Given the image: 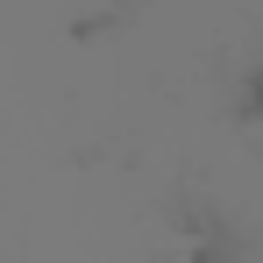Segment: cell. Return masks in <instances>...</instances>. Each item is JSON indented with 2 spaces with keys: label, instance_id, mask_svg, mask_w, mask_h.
Here are the masks:
<instances>
[{
  "label": "cell",
  "instance_id": "1",
  "mask_svg": "<svg viewBox=\"0 0 263 263\" xmlns=\"http://www.w3.org/2000/svg\"><path fill=\"white\" fill-rule=\"evenodd\" d=\"M249 121L263 135V50H256V64H249Z\"/></svg>",
  "mask_w": 263,
  "mask_h": 263
}]
</instances>
